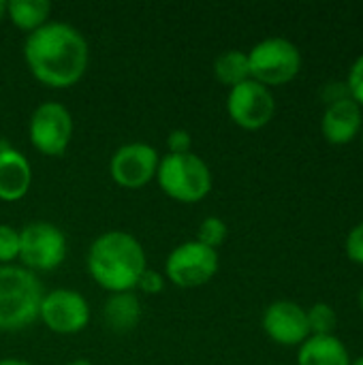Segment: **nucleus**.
I'll return each instance as SVG.
<instances>
[{
    "instance_id": "nucleus-1",
    "label": "nucleus",
    "mask_w": 363,
    "mask_h": 365,
    "mask_svg": "<svg viewBox=\"0 0 363 365\" xmlns=\"http://www.w3.org/2000/svg\"><path fill=\"white\" fill-rule=\"evenodd\" d=\"M30 73L49 88L75 86L88 68V43L79 30L53 21L30 32L24 45Z\"/></svg>"
},
{
    "instance_id": "nucleus-2",
    "label": "nucleus",
    "mask_w": 363,
    "mask_h": 365,
    "mask_svg": "<svg viewBox=\"0 0 363 365\" xmlns=\"http://www.w3.org/2000/svg\"><path fill=\"white\" fill-rule=\"evenodd\" d=\"M88 269L105 291L128 293L145 272V252L131 233L109 231L90 246Z\"/></svg>"
},
{
    "instance_id": "nucleus-3",
    "label": "nucleus",
    "mask_w": 363,
    "mask_h": 365,
    "mask_svg": "<svg viewBox=\"0 0 363 365\" xmlns=\"http://www.w3.org/2000/svg\"><path fill=\"white\" fill-rule=\"evenodd\" d=\"M41 280L24 267H0V331H19L39 319L43 302Z\"/></svg>"
},
{
    "instance_id": "nucleus-4",
    "label": "nucleus",
    "mask_w": 363,
    "mask_h": 365,
    "mask_svg": "<svg viewBox=\"0 0 363 365\" xmlns=\"http://www.w3.org/2000/svg\"><path fill=\"white\" fill-rule=\"evenodd\" d=\"M158 184L175 201L197 203L212 190L210 167L197 154H167L158 163Z\"/></svg>"
},
{
    "instance_id": "nucleus-5",
    "label": "nucleus",
    "mask_w": 363,
    "mask_h": 365,
    "mask_svg": "<svg viewBox=\"0 0 363 365\" xmlns=\"http://www.w3.org/2000/svg\"><path fill=\"white\" fill-rule=\"evenodd\" d=\"M250 64V79L267 86H282L297 77L302 68V53L300 49L280 36L265 38L257 43L248 53Z\"/></svg>"
},
{
    "instance_id": "nucleus-6",
    "label": "nucleus",
    "mask_w": 363,
    "mask_h": 365,
    "mask_svg": "<svg viewBox=\"0 0 363 365\" xmlns=\"http://www.w3.org/2000/svg\"><path fill=\"white\" fill-rule=\"evenodd\" d=\"M19 257L30 269H56L66 257V237L49 222H30L19 233Z\"/></svg>"
},
{
    "instance_id": "nucleus-7",
    "label": "nucleus",
    "mask_w": 363,
    "mask_h": 365,
    "mask_svg": "<svg viewBox=\"0 0 363 365\" xmlns=\"http://www.w3.org/2000/svg\"><path fill=\"white\" fill-rule=\"evenodd\" d=\"M165 272L167 278L182 289L201 287L216 276L218 252L199 242H186L169 255Z\"/></svg>"
},
{
    "instance_id": "nucleus-8",
    "label": "nucleus",
    "mask_w": 363,
    "mask_h": 365,
    "mask_svg": "<svg viewBox=\"0 0 363 365\" xmlns=\"http://www.w3.org/2000/svg\"><path fill=\"white\" fill-rule=\"evenodd\" d=\"M73 137V118L60 103H43L30 118V141L45 156H62Z\"/></svg>"
},
{
    "instance_id": "nucleus-9",
    "label": "nucleus",
    "mask_w": 363,
    "mask_h": 365,
    "mask_svg": "<svg viewBox=\"0 0 363 365\" xmlns=\"http://www.w3.org/2000/svg\"><path fill=\"white\" fill-rule=\"evenodd\" d=\"M227 111L237 126L246 130H259L274 118L276 103L270 88L255 79H248L231 88L227 98Z\"/></svg>"
},
{
    "instance_id": "nucleus-10",
    "label": "nucleus",
    "mask_w": 363,
    "mask_h": 365,
    "mask_svg": "<svg viewBox=\"0 0 363 365\" xmlns=\"http://www.w3.org/2000/svg\"><path fill=\"white\" fill-rule=\"evenodd\" d=\"M39 317L56 334H77L90 321V306L77 291L58 289L43 297Z\"/></svg>"
},
{
    "instance_id": "nucleus-11",
    "label": "nucleus",
    "mask_w": 363,
    "mask_h": 365,
    "mask_svg": "<svg viewBox=\"0 0 363 365\" xmlns=\"http://www.w3.org/2000/svg\"><path fill=\"white\" fill-rule=\"evenodd\" d=\"M158 171V154L148 143L122 145L111 158V178L122 188H143Z\"/></svg>"
},
{
    "instance_id": "nucleus-12",
    "label": "nucleus",
    "mask_w": 363,
    "mask_h": 365,
    "mask_svg": "<svg viewBox=\"0 0 363 365\" xmlns=\"http://www.w3.org/2000/svg\"><path fill=\"white\" fill-rule=\"evenodd\" d=\"M263 329L282 346H297L310 338L306 310L293 302H274L263 314Z\"/></svg>"
},
{
    "instance_id": "nucleus-13",
    "label": "nucleus",
    "mask_w": 363,
    "mask_h": 365,
    "mask_svg": "<svg viewBox=\"0 0 363 365\" xmlns=\"http://www.w3.org/2000/svg\"><path fill=\"white\" fill-rule=\"evenodd\" d=\"M362 124L359 105L353 98H342L327 105L321 120V130L332 145H347L357 137V133H362Z\"/></svg>"
},
{
    "instance_id": "nucleus-14",
    "label": "nucleus",
    "mask_w": 363,
    "mask_h": 365,
    "mask_svg": "<svg viewBox=\"0 0 363 365\" xmlns=\"http://www.w3.org/2000/svg\"><path fill=\"white\" fill-rule=\"evenodd\" d=\"M32 182V169L24 154L9 148L0 152V199L19 201Z\"/></svg>"
},
{
    "instance_id": "nucleus-15",
    "label": "nucleus",
    "mask_w": 363,
    "mask_h": 365,
    "mask_svg": "<svg viewBox=\"0 0 363 365\" xmlns=\"http://www.w3.org/2000/svg\"><path fill=\"white\" fill-rule=\"evenodd\" d=\"M297 365H351V357L336 336H310L300 346Z\"/></svg>"
},
{
    "instance_id": "nucleus-16",
    "label": "nucleus",
    "mask_w": 363,
    "mask_h": 365,
    "mask_svg": "<svg viewBox=\"0 0 363 365\" xmlns=\"http://www.w3.org/2000/svg\"><path fill=\"white\" fill-rule=\"evenodd\" d=\"M103 319H105L107 327L118 334L131 331V329H135V325L141 319V304L131 291L113 293L103 308Z\"/></svg>"
},
{
    "instance_id": "nucleus-17",
    "label": "nucleus",
    "mask_w": 363,
    "mask_h": 365,
    "mask_svg": "<svg viewBox=\"0 0 363 365\" xmlns=\"http://www.w3.org/2000/svg\"><path fill=\"white\" fill-rule=\"evenodd\" d=\"M6 13L17 28L34 32L45 26L51 4L47 0H11L6 2Z\"/></svg>"
},
{
    "instance_id": "nucleus-18",
    "label": "nucleus",
    "mask_w": 363,
    "mask_h": 365,
    "mask_svg": "<svg viewBox=\"0 0 363 365\" xmlns=\"http://www.w3.org/2000/svg\"><path fill=\"white\" fill-rule=\"evenodd\" d=\"M214 73H216V79L225 86H240L244 81L250 79V64H248V53L244 51H237V49H231V51H225L216 58V64H214Z\"/></svg>"
},
{
    "instance_id": "nucleus-19",
    "label": "nucleus",
    "mask_w": 363,
    "mask_h": 365,
    "mask_svg": "<svg viewBox=\"0 0 363 365\" xmlns=\"http://www.w3.org/2000/svg\"><path fill=\"white\" fill-rule=\"evenodd\" d=\"M308 327L310 336H334V329L338 325V317L329 304H315L308 312Z\"/></svg>"
},
{
    "instance_id": "nucleus-20",
    "label": "nucleus",
    "mask_w": 363,
    "mask_h": 365,
    "mask_svg": "<svg viewBox=\"0 0 363 365\" xmlns=\"http://www.w3.org/2000/svg\"><path fill=\"white\" fill-rule=\"evenodd\" d=\"M225 240H227V225L216 216H208L197 231V242L216 250L220 244H225Z\"/></svg>"
},
{
    "instance_id": "nucleus-21",
    "label": "nucleus",
    "mask_w": 363,
    "mask_h": 365,
    "mask_svg": "<svg viewBox=\"0 0 363 365\" xmlns=\"http://www.w3.org/2000/svg\"><path fill=\"white\" fill-rule=\"evenodd\" d=\"M19 257V233L13 227L0 225V263H11Z\"/></svg>"
},
{
    "instance_id": "nucleus-22",
    "label": "nucleus",
    "mask_w": 363,
    "mask_h": 365,
    "mask_svg": "<svg viewBox=\"0 0 363 365\" xmlns=\"http://www.w3.org/2000/svg\"><path fill=\"white\" fill-rule=\"evenodd\" d=\"M347 90H349V96L357 105H363V56H359L355 60V64L351 66L349 81H347Z\"/></svg>"
},
{
    "instance_id": "nucleus-23",
    "label": "nucleus",
    "mask_w": 363,
    "mask_h": 365,
    "mask_svg": "<svg viewBox=\"0 0 363 365\" xmlns=\"http://www.w3.org/2000/svg\"><path fill=\"white\" fill-rule=\"evenodd\" d=\"M347 255L353 263L363 265V222H359L355 229H351L347 237Z\"/></svg>"
},
{
    "instance_id": "nucleus-24",
    "label": "nucleus",
    "mask_w": 363,
    "mask_h": 365,
    "mask_svg": "<svg viewBox=\"0 0 363 365\" xmlns=\"http://www.w3.org/2000/svg\"><path fill=\"white\" fill-rule=\"evenodd\" d=\"M169 154H188L190 152V133L184 128L171 130L167 137Z\"/></svg>"
},
{
    "instance_id": "nucleus-25",
    "label": "nucleus",
    "mask_w": 363,
    "mask_h": 365,
    "mask_svg": "<svg viewBox=\"0 0 363 365\" xmlns=\"http://www.w3.org/2000/svg\"><path fill=\"white\" fill-rule=\"evenodd\" d=\"M137 287H139L143 293L154 295V293H160V291H163L165 280H163V276H160V274H156V272H152V269H145V272L141 274V278H139Z\"/></svg>"
},
{
    "instance_id": "nucleus-26",
    "label": "nucleus",
    "mask_w": 363,
    "mask_h": 365,
    "mask_svg": "<svg viewBox=\"0 0 363 365\" xmlns=\"http://www.w3.org/2000/svg\"><path fill=\"white\" fill-rule=\"evenodd\" d=\"M0 365H32L28 364V361H21V359H2Z\"/></svg>"
},
{
    "instance_id": "nucleus-27",
    "label": "nucleus",
    "mask_w": 363,
    "mask_h": 365,
    "mask_svg": "<svg viewBox=\"0 0 363 365\" xmlns=\"http://www.w3.org/2000/svg\"><path fill=\"white\" fill-rule=\"evenodd\" d=\"M6 13V2L4 0H0V19H2V15Z\"/></svg>"
},
{
    "instance_id": "nucleus-28",
    "label": "nucleus",
    "mask_w": 363,
    "mask_h": 365,
    "mask_svg": "<svg viewBox=\"0 0 363 365\" xmlns=\"http://www.w3.org/2000/svg\"><path fill=\"white\" fill-rule=\"evenodd\" d=\"M68 365H92L90 361H86V359H77V361H73V364Z\"/></svg>"
},
{
    "instance_id": "nucleus-29",
    "label": "nucleus",
    "mask_w": 363,
    "mask_h": 365,
    "mask_svg": "<svg viewBox=\"0 0 363 365\" xmlns=\"http://www.w3.org/2000/svg\"><path fill=\"white\" fill-rule=\"evenodd\" d=\"M351 365H363V355L362 357H357L355 361H351Z\"/></svg>"
},
{
    "instance_id": "nucleus-30",
    "label": "nucleus",
    "mask_w": 363,
    "mask_h": 365,
    "mask_svg": "<svg viewBox=\"0 0 363 365\" xmlns=\"http://www.w3.org/2000/svg\"><path fill=\"white\" fill-rule=\"evenodd\" d=\"M359 306H362V310H363V289H362V293H359Z\"/></svg>"
},
{
    "instance_id": "nucleus-31",
    "label": "nucleus",
    "mask_w": 363,
    "mask_h": 365,
    "mask_svg": "<svg viewBox=\"0 0 363 365\" xmlns=\"http://www.w3.org/2000/svg\"><path fill=\"white\" fill-rule=\"evenodd\" d=\"M362 143H363V124H362Z\"/></svg>"
}]
</instances>
